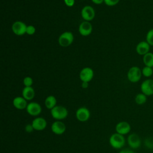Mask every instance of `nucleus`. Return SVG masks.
<instances>
[{
  "mask_svg": "<svg viewBox=\"0 0 153 153\" xmlns=\"http://www.w3.org/2000/svg\"><path fill=\"white\" fill-rule=\"evenodd\" d=\"M23 84L25 87H32L33 79L30 76H26L23 79Z\"/></svg>",
  "mask_w": 153,
  "mask_h": 153,
  "instance_id": "obj_24",
  "label": "nucleus"
},
{
  "mask_svg": "<svg viewBox=\"0 0 153 153\" xmlns=\"http://www.w3.org/2000/svg\"><path fill=\"white\" fill-rule=\"evenodd\" d=\"M90 111L86 107L79 108L75 112V117L78 121L80 122H85L90 118Z\"/></svg>",
  "mask_w": 153,
  "mask_h": 153,
  "instance_id": "obj_8",
  "label": "nucleus"
},
{
  "mask_svg": "<svg viewBox=\"0 0 153 153\" xmlns=\"http://www.w3.org/2000/svg\"><path fill=\"white\" fill-rule=\"evenodd\" d=\"M146 41L150 45V46H153V28L149 29L146 33Z\"/></svg>",
  "mask_w": 153,
  "mask_h": 153,
  "instance_id": "obj_23",
  "label": "nucleus"
},
{
  "mask_svg": "<svg viewBox=\"0 0 153 153\" xmlns=\"http://www.w3.org/2000/svg\"><path fill=\"white\" fill-rule=\"evenodd\" d=\"M143 63L146 66L153 68V53L149 52L143 56Z\"/></svg>",
  "mask_w": 153,
  "mask_h": 153,
  "instance_id": "obj_20",
  "label": "nucleus"
},
{
  "mask_svg": "<svg viewBox=\"0 0 153 153\" xmlns=\"http://www.w3.org/2000/svg\"><path fill=\"white\" fill-rule=\"evenodd\" d=\"M145 144L148 148H153V140L152 139H147L145 141Z\"/></svg>",
  "mask_w": 153,
  "mask_h": 153,
  "instance_id": "obj_27",
  "label": "nucleus"
},
{
  "mask_svg": "<svg viewBox=\"0 0 153 153\" xmlns=\"http://www.w3.org/2000/svg\"><path fill=\"white\" fill-rule=\"evenodd\" d=\"M27 104L28 103L27 100L22 96L16 97L13 100V105L14 107L19 110H23L26 109Z\"/></svg>",
  "mask_w": 153,
  "mask_h": 153,
  "instance_id": "obj_17",
  "label": "nucleus"
},
{
  "mask_svg": "<svg viewBox=\"0 0 153 153\" xmlns=\"http://www.w3.org/2000/svg\"><path fill=\"white\" fill-rule=\"evenodd\" d=\"M150 47V45L146 41H142L136 45V51L139 55L144 56L149 52Z\"/></svg>",
  "mask_w": 153,
  "mask_h": 153,
  "instance_id": "obj_16",
  "label": "nucleus"
},
{
  "mask_svg": "<svg viewBox=\"0 0 153 153\" xmlns=\"http://www.w3.org/2000/svg\"><path fill=\"white\" fill-rule=\"evenodd\" d=\"M109 143L112 148L119 149L124 146L126 143V139L124 135L115 133L112 134L109 137Z\"/></svg>",
  "mask_w": 153,
  "mask_h": 153,
  "instance_id": "obj_1",
  "label": "nucleus"
},
{
  "mask_svg": "<svg viewBox=\"0 0 153 153\" xmlns=\"http://www.w3.org/2000/svg\"><path fill=\"white\" fill-rule=\"evenodd\" d=\"M35 27L32 26V25H29L27 26V28H26V33L29 35H32L33 34L35 33Z\"/></svg>",
  "mask_w": 153,
  "mask_h": 153,
  "instance_id": "obj_26",
  "label": "nucleus"
},
{
  "mask_svg": "<svg viewBox=\"0 0 153 153\" xmlns=\"http://www.w3.org/2000/svg\"><path fill=\"white\" fill-rule=\"evenodd\" d=\"M115 128L116 133L124 136L130 133L131 126L127 121H120L116 124Z\"/></svg>",
  "mask_w": 153,
  "mask_h": 153,
  "instance_id": "obj_12",
  "label": "nucleus"
},
{
  "mask_svg": "<svg viewBox=\"0 0 153 153\" xmlns=\"http://www.w3.org/2000/svg\"><path fill=\"white\" fill-rule=\"evenodd\" d=\"M22 94L26 100H31L35 97V90L32 87H25Z\"/></svg>",
  "mask_w": 153,
  "mask_h": 153,
  "instance_id": "obj_18",
  "label": "nucleus"
},
{
  "mask_svg": "<svg viewBox=\"0 0 153 153\" xmlns=\"http://www.w3.org/2000/svg\"><path fill=\"white\" fill-rule=\"evenodd\" d=\"M74 41V35L71 32H65L62 33L59 37L58 42L59 45L63 47L69 46Z\"/></svg>",
  "mask_w": 153,
  "mask_h": 153,
  "instance_id": "obj_4",
  "label": "nucleus"
},
{
  "mask_svg": "<svg viewBox=\"0 0 153 153\" xmlns=\"http://www.w3.org/2000/svg\"><path fill=\"white\" fill-rule=\"evenodd\" d=\"M25 130L27 133H32L34 130V128H33L32 124H27L25 127Z\"/></svg>",
  "mask_w": 153,
  "mask_h": 153,
  "instance_id": "obj_28",
  "label": "nucleus"
},
{
  "mask_svg": "<svg viewBox=\"0 0 153 153\" xmlns=\"http://www.w3.org/2000/svg\"><path fill=\"white\" fill-rule=\"evenodd\" d=\"M51 130L52 132L55 134L61 135L65 132L66 130V126L65 124L62 121L56 120L51 124Z\"/></svg>",
  "mask_w": 153,
  "mask_h": 153,
  "instance_id": "obj_9",
  "label": "nucleus"
},
{
  "mask_svg": "<svg viewBox=\"0 0 153 153\" xmlns=\"http://www.w3.org/2000/svg\"><path fill=\"white\" fill-rule=\"evenodd\" d=\"M142 76V69H140V68L136 66L131 67L128 69L127 74L128 80L131 82L133 83L139 81L141 79Z\"/></svg>",
  "mask_w": 153,
  "mask_h": 153,
  "instance_id": "obj_3",
  "label": "nucleus"
},
{
  "mask_svg": "<svg viewBox=\"0 0 153 153\" xmlns=\"http://www.w3.org/2000/svg\"><path fill=\"white\" fill-rule=\"evenodd\" d=\"M64 2L69 7H71L74 6L75 4V0H64Z\"/></svg>",
  "mask_w": 153,
  "mask_h": 153,
  "instance_id": "obj_29",
  "label": "nucleus"
},
{
  "mask_svg": "<svg viewBox=\"0 0 153 153\" xmlns=\"http://www.w3.org/2000/svg\"><path fill=\"white\" fill-rule=\"evenodd\" d=\"M134 101H135L136 103L139 105H143L147 101V96L142 93H138L135 96Z\"/></svg>",
  "mask_w": 153,
  "mask_h": 153,
  "instance_id": "obj_21",
  "label": "nucleus"
},
{
  "mask_svg": "<svg viewBox=\"0 0 153 153\" xmlns=\"http://www.w3.org/2000/svg\"><path fill=\"white\" fill-rule=\"evenodd\" d=\"M81 87L83 88H87L88 87V82H82L81 84Z\"/></svg>",
  "mask_w": 153,
  "mask_h": 153,
  "instance_id": "obj_32",
  "label": "nucleus"
},
{
  "mask_svg": "<svg viewBox=\"0 0 153 153\" xmlns=\"http://www.w3.org/2000/svg\"><path fill=\"white\" fill-rule=\"evenodd\" d=\"M12 30L14 34L21 36L26 33L27 26L25 23L21 21H16L12 25Z\"/></svg>",
  "mask_w": 153,
  "mask_h": 153,
  "instance_id": "obj_11",
  "label": "nucleus"
},
{
  "mask_svg": "<svg viewBox=\"0 0 153 153\" xmlns=\"http://www.w3.org/2000/svg\"><path fill=\"white\" fill-rule=\"evenodd\" d=\"M31 124H32L34 130L42 131L46 128L47 125V122L44 118L38 117L35 119H33Z\"/></svg>",
  "mask_w": 153,
  "mask_h": 153,
  "instance_id": "obj_14",
  "label": "nucleus"
},
{
  "mask_svg": "<svg viewBox=\"0 0 153 153\" xmlns=\"http://www.w3.org/2000/svg\"><path fill=\"white\" fill-rule=\"evenodd\" d=\"M142 74L146 78H149L153 75V69L151 67L145 66L142 69Z\"/></svg>",
  "mask_w": 153,
  "mask_h": 153,
  "instance_id": "obj_22",
  "label": "nucleus"
},
{
  "mask_svg": "<svg viewBox=\"0 0 153 153\" xmlns=\"http://www.w3.org/2000/svg\"><path fill=\"white\" fill-rule=\"evenodd\" d=\"M140 90L146 96L153 95V79L148 78L144 80L140 84Z\"/></svg>",
  "mask_w": 153,
  "mask_h": 153,
  "instance_id": "obj_6",
  "label": "nucleus"
},
{
  "mask_svg": "<svg viewBox=\"0 0 153 153\" xmlns=\"http://www.w3.org/2000/svg\"><path fill=\"white\" fill-rule=\"evenodd\" d=\"M127 142L128 146L133 149H138L142 143V141L139 136L134 133L130 134L127 139Z\"/></svg>",
  "mask_w": 153,
  "mask_h": 153,
  "instance_id": "obj_7",
  "label": "nucleus"
},
{
  "mask_svg": "<svg viewBox=\"0 0 153 153\" xmlns=\"http://www.w3.org/2000/svg\"><path fill=\"white\" fill-rule=\"evenodd\" d=\"M50 114L54 119L61 121L68 117V111L63 106L56 105L50 110Z\"/></svg>",
  "mask_w": 153,
  "mask_h": 153,
  "instance_id": "obj_2",
  "label": "nucleus"
},
{
  "mask_svg": "<svg viewBox=\"0 0 153 153\" xmlns=\"http://www.w3.org/2000/svg\"><path fill=\"white\" fill-rule=\"evenodd\" d=\"M91 1L95 4H101L104 2V0H91Z\"/></svg>",
  "mask_w": 153,
  "mask_h": 153,
  "instance_id": "obj_31",
  "label": "nucleus"
},
{
  "mask_svg": "<svg viewBox=\"0 0 153 153\" xmlns=\"http://www.w3.org/2000/svg\"><path fill=\"white\" fill-rule=\"evenodd\" d=\"M93 30L92 25L91 23L87 21L82 22L79 26L78 31L80 35L84 36H86L89 35Z\"/></svg>",
  "mask_w": 153,
  "mask_h": 153,
  "instance_id": "obj_15",
  "label": "nucleus"
},
{
  "mask_svg": "<svg viewBox=\"0 0 153 153\" xmlns=\"http://www.w3.org/2000/svg\"><path fill=\"white\" fill-rule=\"evenodd\" d=\"M94 72L89 67L83 68L79 73V78L82 82H90L93 78Z\"/></svg>",
  "mask_w": 153,
  "mask_h": 153,
  "instance_id": "obj_13",
  "label": "nucleus"
},
{
  "mask_svg": "<svg viewBox=\"0 0 153 153\" xmlns=\"http://www.w3.org/2000/svg\"><path fill=\"white\" fill-rule=\"evenodd\" d=\"M81 14L82 19L87 22L92 20L95 17V11L94 8L90 5L84 6L81 10Z\"/></svg>",
  "mask_w": 153,
  "mask_h": 153,
  "instance_id": "obj_10",
  "label": "nucleus"
},
{
  "mask_svg": "<svg viewBox=\"0 0 153 153\" xmlns=\"http://www.w3.org/2000/svg\"><path fill=\"white\" fill-rule=\"evenodd\" d=\"M119 153H134V152L131 149H122L121 151H120L119 152Z\"/></svg>",
  "mask_w": 153,
  "mask_h": 153,
  "instance_id": "obj_30",
  "label": "nucleus"
},
{
  "mask_svg": "<svg viewBox=\"0 0 153 153\" xmlns=\"http://www.w3.org/2000/svg\"><path fill=\"white\" fill-rule=\"evenodd\" d=\"M27 113L32 117L38 116L42 111L41 105L35 102H32L27 104L26 108Z\"/></svg>",
  "mask_w": 153,
  "mask_h": 153,
  "instance_id": "obj_5",
  "label": "nucleus"
},
{
  "mask_svg": "<svg viewBox=\"0 0 153 153\" xmlns=\"http://www.w3.org/2000/svg\"><path fill=\"white\" fill-rule=\"evenodd\" d=\"M44 104L47 109L51 110L57 105V99L54 96L50 95L45 98Z\"/></svg>",
  "mask_w": 153,
  "mask_h": 153,
  "instance_id": "obj_19",
  "label": "nucleus"
},
{
  "mask_svg": "<svg viewBox=\"0 0 153 153\" xmlns=\"http://www.w3.org/2000/svg\"><path fill=\"white\" fill-rule=\"evenodd\" d=\"M120 0H104V3L108 6H114L118 4Z\"/></svg>",
  "mask_w": 153,
  "mask_h": 153,
  "instance_id": "obj_25",
  "label": "nucleus"
}]
</instances>
